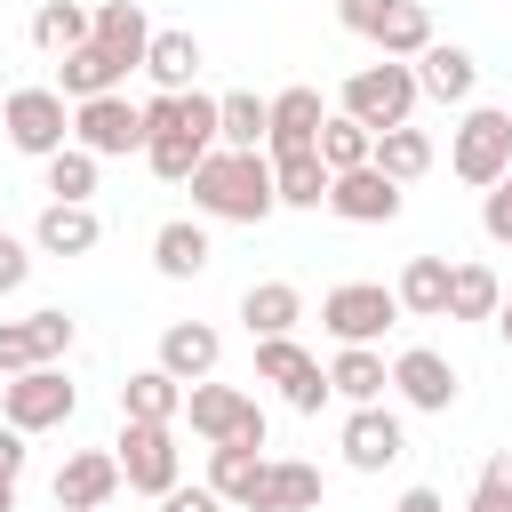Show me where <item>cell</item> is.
Returning <instances> with one entry per match:
<instances>
[{
	"instance_id": "ac0fdd59",
	"label": "cell",
	"mask_w": 512,
	"mask_h": 512,
	"mask_svg": "<svg viewBox=\"0 0 512 512\" xmlns=\"http://www.w3.org/2000/svg\"><path fill=\"white\" fill-rule=\"evenodd\" d=\"M120 80H128V64L112 56V48H72V56H56V96L64 104H88V96H120Z\"/></svg>"
},
{
	"instance_id": "8d00e7d4",
	"label": "cell",
	"mask_w": 512,
	"mask_h": 512,
	"mask_svg": "<svg viewBox=\"0 0 512 512\" xmlns=\"http://www.w3.org/2000/svg\"><path fill=\"white\" fill-rule=\"evenodd\" d=\"M48 168V200H72V208H88V192H96V152H80V144H64L56 160H40Z\"/></svg>"
},
{
	"instance_id": "9c48e42d",
	"label": "cell",
	"mask_w": 512,
	"mask_h": 512,
	"mask_svg": "<svg viewBox=\"0 0 512 512\" xmlns=\"http://www.w3.org/2000/svg\"><path fill=\"white\" fill-rule=\"evenodd\" d=\"M256 384H280V400L296 408V416H320L336 392H328V368L296 344V336H264L256 344Z\"/></svg>"
},
{
	"instance_id": "7402d4cb",
	"label": "cell",
	"mask_w": 512,
	"mask_h": 512,
	"mask_svg": "<svg viewBox=\"0 0 512 512\" xmlns=\"http://www.w3.org/2000/svg\"><path fill=\"white\" fill-rule=\"evenodd\" d=\"M184 392H192V384H176V376L152 360V368H136V376L120 384V424H176V416H184Z\"/></svg>"
},
{
	"instance_id": "e0dca14e",
	"label": "cell",
	"mask_w": 512,
	"mask_h": 512,
	"mask_svg": "<svg viewBox=\"0 0 512 512\" xmlns=\"http://www.w3.org/2000/svg\"><path fill=\"white\" fill-rule=\"evenodd\" d=\"M216 360H224V336H216L208 320H168V328H160V368H168L176 384H208Z\"/></svg>"
},
{
	"instance_id": "277c9868",
	"label": "cell",
	"mask_w": 512,
	"mask_h": 512,
	"mask_svg": "<svg viewBox=\"0 0 512 512\" xmlns=\"http://www.w3.org/2000/svg\"><path fill=\"white\" fill-rule=\"evenodd\" d=\"M72 416H80V392H72L64 368H32V376H8L0 384V424H16L24 440L32 432H64Z\"/></svg>"
},
{
	"instance_id": "74e56055",
	"label": "cell",
	"mask_w": 512,
	"mask_h": 512,
	"mask_svg": "<svg viewBox=\"0 0 512 512\" xmlns=\"http://www.w3.org/2000/svg\"><path fill=\"white\" fill-rule=\"evenodd\" d=\"M200 160H208V144H192V136H144V168L160 184H192Z\"/></svg>"
},
{
	"instance_id": "f546056e",
	"label": "cell",
	"mask_w": 512,
	"mask_h": 512,
	"mask_svg": "<svg viewBox=\"0 0 512 512\" xmlns=\"http://www.w3.org/2000/svg\"><path fill=\"white\" fill-rule=\"evenodd\" d=\"M96 48H112V56L136 72L144 48H152V16H144L136 0H96Z\"/></svg>"
},
{
	"instance_id": "7dc6e473",
	"label": "cell",
	"mask_w": 512,
	"mask_h": 512,
	"mask_svg": "<svg viewBox=\"0 0 512 512\" xmlns=\"http://www.w3.org/2000/svg\"><path fill=\"white\" fill-rule=\"evenodd\" d=\"M496 336L512 344V288H504V304H496Z\"/></svg>"
},
{
	"instance_id": "f6af8a7d",
	"label": "cell",
	"mask_w": 512,
	"mask_h": 512,
	"mask_svg": "<svg viewBox=\"0 0 512 512\" xmlns=\"http://www.w3.org/2000/svg\"><path fill=\"white\" fill-rule=\"evenodd\" d=\"M392 512H448V504H440V488H408Z\"/></svg>"
},
{
	"instance_id": "d4e9b609",
	"label": "cell",
	"mask_w": 512,
	"mask_h": 512,
	"mask_svg": "<svg viewBox=\"0 0 512 512\" xmlns=\"http://www.w3.org/2000/svg\"><path fill=\"white\" fill-rule=\"evenodd\" d=\"M256 512H320V464L272 456L264 464V488H256Z\"/></svg>"
},
{
	"instance_id": "60d3db41",
	"label": "cell",
	"mask_w": 512,
	"mask_h": 512,
	"mask_svg": "<svg viewBox=\"0 0 512 512\" xmlns=\"http://www.w3.org/2000/svg\"><path fill=\"white\" fill-rule=\"evenodd\" d=\"M160 512H224V496H216L208 480H200V488H184V480H176V488L160 496Z\"/></svg>"
},
{
	"instance_id": "b9f144b4",
	"label": "cell",
	"mask_w": 512,
	"mask_h": 512,
	"mask_svg": "<svg viewBox=\"0 0 512 512\" xmlns=\"http://www.w3.org/2000/svg\"><path fill=\"white\" fill-rule=\"evenodd\" d=\"M376 8H384V0H336V24L368 40V24H376Z\"/></svg>"
},
{
	"instance_id": "d6986e66",
	"label": "cell",
	"mask_w": 512,
	"mask_h": 512,
	"mask_svg": "<svg viewBox=\"0 0 512 512\" xmlns=\"http://www.w3.org/2000/svg\"><path fill=\"white\" fill-rule=\"evenodd\" d=\"M416 88H424L432 104H472V88H480V64H472V48H456V40H432V48L416 56Z\"/></svg>"
},
{
	"instance_id": "e575fe53",
	"label": "cell",
	"mask_w": 512,
	"mask_h": 512,
	"mask_svg": "<svg viewBox=\"0 0 512 512\" xmlns=\"http://www.w3.org/2000/svg\"><path fill=\"white\" fill-rule=\"evenodd\" d=\"M328 168H320V152H288V160H272V192H280V208H328Z\"/></svg>"
},
{
	"instance_id": "4316f807",
	"label": "cell",
	"mask_w": 512,
	"mask_h": 512,
	"mask_svg": "<svg viewBox=\"0 0 512 512\" xmlns=\"http://www.w3.org/2000/svg\"><path fill=\"white\" fill-rule=\"evenodd\" d=\"M448 256H408L400 264V280H392V296H400V312H416V320H448Z\"/></svg>"
},
{
	"instance_id": "4fadbf2b",
	"label": "cell",
	"mask_w": 512,
	"mask_h": 512,
	"mask_svg": "<svg viewBox=\"0 0 512 512\" xmlns=\"http://www.w3.org/2000/svg\"><path fill=\"white\" fill-rule=\"evenodd\" d=\"M392 392L416 408V416H448L456 408V368H448V352H432V344H408L400 360H392Z\"/></svg>"
},
{
	"instance_id": "c3c4849f",
	"label": "cell",
	"mask_w": 512,
	"mask_h": 512,
	"mask_svg": "<svg viewBox=\"0 0 512 512\" xmlns=\"http://www.w3.org/2000/svg\"><path fill=\"white\" fill-rule=\"evenodd\" d=\"M0 512H16V480H0Z\"/></svg>"
},
{
	"instance_id": "1f68e13d",
	"label": "cell",
	"mask_w": 512,
	"mask_h": 512,
	"mask_svg": "<svg viewBox=\"0 0 512 512\" xmlns=\"http://www.w3.org/2000/svg\"><path fill=\"white\" fill-rule=\"evenodd\" d=\"M144 72H152V88H160V96L192 88V80H200V40H192V32H152Z\"/></svg>"
},
{
	"instance_id": "9a60e30c",
	"label": "cell",
	"mask_w": 512,
	"mask_h": 512,
	"mask_svg": "<svg viewBox=\"0 0 512 512\" xmlns=\"http://www.w3.org/2000/svg\"><path fill=\"white\" fill-rule=\"evenodd\" d=\"M400 456H408V432H400V416H392L384 400L344 416V464H352V472H392Z\"/></svg>"
},
{
	"instance_id": "7c38bea8",
	"label": "cell",
	"mask_w": 512,
	"mask_h": 512,
	"mask_svg": "<svg viewBox=\"0 0 512 512\" xmlns=\"http://www.w3.org/2000/svg\"><path fill=\"white\" fill-rule=\"evenodd\" d=\"M48 496H56V512H112V496H120V456H112V448L64 456L56 480H48Z\"/></svg>"
},
{
	"instance_id": "ee69618b",
	"label": "cell",
	"mask_w": 512,
	"mask_h": 512,
	"mask_svg": "<svg viewBox=\"0 0 512 512\" xmlns=\"http://www.w3.org/2000/svg\"><path fill=\"white\" fill-rule=\"evenodd\" d=\"M464 512H512V496H504V488H496V480H480V488H472V504H464Z\"/></svg>"
},
{
	"instance_id": "3957f363",
	"label": "cell",
	"mask_w": 512,
	"mask_h": 512,
	"mask_svg": "<svg viewBox=\"0 0 512 512\" xmlns=\"http://www.w3.org/2000/svg\"><path fill=\"white\" fill-rule=\"evenodd\" d=\"M448 168H456L472 192L504 184V176H512V112H496V104H472V112L456 120V136H448Z\"/></svg>"
},
{
	"instance_id": "ffe728a7",
	"label": "cell",
	"mask_w": 512,
	"mask_h": 512,
	"mask_svg": "<svg viewBox=\"0 0 512 512\" xmlns=\"http://www.w3.org/2000/svg\"><path fill=\"white\" fill-rule=\"evenodd\" d=\"M208 256H216V248H208V224H200V216H168V224L152 232V272H160V280H200Z\"/></svg>"
},
{
	"instance_id": "ab89813d",
	"label": "cell",
	"mask_w": 512,
	"mask_h": 512,
	"mask_svg": "<svg viewBox=\"0 0 512 512\" xmlns=\"http://www.w3.org/2000/svg\"><path fill=\"white\" fill-rule=\"evenodd\" d=\"M24 280H32V248H24V240H8V232H0V296H16V288H24Z\"/></svg>"
},
{
	"instance_id": "7bdbcfd3",
	"label": "cell",
	"mask_w": 512,
	"mask_h": 512,
	"mask_svg": "<svg viewBox=\"0 0 512 512\" xmlns=\"http://www.w3.org/2000/svg\"><path fill=\"white\" fill-rule=\"evenodd\" d=\"M0 480H24V432L0 424Z\"/></svg>"
},
{
	"instance_id": "5bb4252c",
	"label": "cell",
	"mask_w": 512,
	"mask_h": 512,
	"mask_svg": "<svg viewBox=\"0 0 512 512\" xmlns=\"http://www.w3.org/2000/svg\"><path fill=\"white\" fill-rule=\"evenodd\" d=\"M400 200H408V184H392L376 160L328 184V216H344V224H392V216H400Z\"/></svg>"
},
{
	"instance_id": "8992f818",
	"label": "cell",
	"mask_w": 512,
	"mask_h": 512,
	"mask_svg": "<svg viewBox=\"0 0 512 512\" xmlns=\"http://www.w3.org/2000/svg\"><path fill=\"white\" fill-rule=\"evenodd\" d=\"M0 128H8V144H16L24 160H56V152L72 144V104H64L56 88H8Z\"/></svg>"
},
{
	"instance_id": "f1b7e54d",
	"label": "cell",
	"mask_w": 512,
	"mask_h": 512,
	"mask_svg": "<svg viewBox=\"0 0 512 512\" xmlns=\"http://www.w3.org/2000/svg\"><path fill=\"white\" fill-rule=\"evenodd\" d=\"M88 40H96V8H80V0H40V8H32V48L72 56V48H88Z\"/></svg>"
},
{
	"instance_id": "484cf974",
	"label": "cell",
	"mask_w": 512,
	"mask_h": 512,
	"mask_svg": "<svg viewBox=\"0 0 512 512\" xmlns=\"http://www.w3.org/2000/svg\"><path fill=\"white\" fill-rule=\"evenodd\" d=\"M264 136H272V96H248V88L216 96V144L224 152H264Z\"/></svg>"
},
{
	"instance_id": "7a4b0ae2",
	"label": "cell",
	"mask_w": 512,
	"mask_h": 512,
	"mask_svg": "<svg viewBox=\"0 0 512 512\" xmlns=\"http://www.w3.org/2000/svg\"><path fill=\"white\" fill-rule=\"evenodd\" d=\"M416 64H392V56H376V64H360L352 80H344V104L336 112H352L368 136H384V128H408V112H416Z\"/></svg>"
},
{
	"instance_id": "bcb514c9",
	"label": "cell",
	"mask_w": 512,
	"mask_h": 512,
	"mask_svg": "<svg viewBox=\"0 0 512 512\" xmlns=\"http://www.w3.org/2000/svg\"><path fill=\"white\" fill-rule=\"evenodd\" d=\"M480 480H496V488H504V496H512V448H496V456H488V472H480Z\"/></svg>"
},
{
	"instance_id": "52a82bcc",
	"label": "cell",
	"mask_w": 512,
	"mask_h": 512,
	"mask_svg": "<svg viewBox=\"0 0 512 512\" xmlns=\"http://www.w3.org/2000/svg\"><path fill=\"white\" fill-rule=\"evenodd\" d=\"M112 456H120V480H128L136 496H168V488L184 480V448H176V424H120Z\"/></svg>"
},
{
	"instance_id": "5b68a950",
	"label": "cell",
	"mask_w": 512,
	"mask_h": 512,
	"mask_svg": "<svg viewBox=\"0 0 512 512\" xmlns=\"http://www.w3.org/2000/svg\"><path fill=\"white\" fill-rule=\"evenodd\" d=\"M184 416H192V432L208 440V448H264V408L240 392V384H192L184 392Z\"/></svg>"
},
{
	"instance_id": "603a6c76",
	"label": "cell",
	"mask_w": 512,
	"mask_h": 512,
	"mask_svg": "<svg viewBox=\"0 0 512 512\" xmlns=\"http://www.w3.org/2000/svg\"><path fill=\"white\" fill-rule=\"evenodd\" d=\"M368 40H376V56L416 64V56L432 48V16H424V0H384V8H376V24H368Z\"/></svg>"
},
{
	"instance_id": "cb8c5ba5",
	"label": "cell",
	"mask_w": 512,
	"mask_h": 512,
	"mask_svg": "<svg viewBox=\"0 0 512 512\" xmlns=\"http://www.w3.org/2000/svg\"><path fill=\"white\" fill-rule=\"evenodd\" d=\"M96 240H104L96 208H72V200H48L40 224H32V248H40V256H88Z\"/></svg>"
},
{
	"instance_id": "83f0119b",
	"label": "cell",
	"mask_w": 512,
	"mask_h": 512,
	"mask_svg": "<svg viewBox=\"0 0 512 512\" xmlns=\"http://www.w3.org/2000/svg\"><path fill=\"white\" fill-rule=\"evenodd\" d=\"M240 320H248L256 344H264V336H288V328L304 320V288H296V280H256V288L240 296Z\"/></svg>"
},
{
	"instance_id": "ba28073f",
	"label": "cell",
	"mask_w": 512,
	"mask_h": 512,
	"mask_svg": "<svg viewBox=\"0 0 512 512\" xmlns=\"http://www.w3.org/2000/svg\"><path fill=\"white\" fill-rule=\"evenodd\" d=\"M392 320H400V296H392L384 280H344V288L320 296V328H328L336 344H376Z\"/></svg>"
},
{
	"instance_id": "2e32d148",
	"label": "cell",
	"mask_w": 512,
	"mask_h": 512,
	"mask_svg": "<svg viewBox=\"0 0 512 512\" xmlns=\"http://www.w3.org/2000/svg\"><path fill=\"white\" fill-rule=\"evenodd\" d=\"M320 120H328L320 88H280V96H272V136H264V160L312 152V144H320Z\"/></svg>"
},
{
	"instance_id": "30bf717a",
	"label": "cell",
	"mask_w": 512,
	"mask_h": 512,
	"mask_svg": "<svg viewBox=\"0 0 512 512\" xmlns=\"http://www.w3.org/2000/svg\"><path fill=\"white\" fill-rule=\"evenodd\" d=\"M72 144L96 152V160L144 152V104H128V96H88V104H72Z\"/></svg>"
},
{
	"instance_id": "4dcf8cb0",
	"label": "cell",
	"mask_w": 512,
	"mask_h": 512,
	"mask_svg": "<svg viewBox=\"0 0 512 512\" xmlns=\"http://www.w3.org/2000/svg\"><path fill=\"white\" fill-rule=\"evenodd\" d=\"M264 448H208V488L224 496V504H240V512H256V488H264Z\"/></svg>"
},
{
	"instance_id": "44dd1931",
	"label": "cell",
	"mask_w": 512,
	"mask_h": 512,
	"mask_svg": "<svg viewBox=\"0 0 512 512\" xmlns=\"http://www.w3.org/2000/svg\"><path fill=\"white\" fill-rule=\"evenodd\" d=\"M384 384H392V360H384L376 344H336V360H328V392H336V400L376 408V400H384Z\"/></svg>"
},
{
	"instance_id": "8fae6325",
	"label": "cell",
	"mask_w": 512,
	"mask_h": 512,
	"mask_svg": "<svg viewBox=\"0 0 512 512\" xmlns=\"http://www.w3.org/2000/svg\"><path fill=\"white\" fill-rule=\"evenodd\" d=\"M64 352H72V320H64V312H24V320H0V376L56 368Z\"/></svg>"
},
{
	"instance_id": "f35d334b",
	"label": "cell",
	"mask_w": 512,
	"mask_h": 512,
	"mask_svg": "<svg viewBox=\"0 0 512 512\" xmlns=\"http://www.w3.org/2000/svg\"><path fill=\"white\" fill-rule=\"evenodd\" d=\"M480 232H488L496 248H512V176L488 184V200H480Z\"/></svg>"
},
{
	"instance_id": "d6a6232c",
	"label": "cell",
	"mask_w": 512,
	"mask_h": 512,
	"mask_svg": "<svg viewBox=\"0 0 512 512\" xmlns=\"http://www.w3.org/2000/svg\"><path fill=\"white\" fill-rule=\"evenodd\" d=\"M312 152H320V168H328V176H352V168H368V160H376V136H368L352 112H328Z\"/></svg>"
},
{
	"instance_id": "836d02e7",
	"label": "cell",
	"mask_w": 512,
	"mask_h": 512,
	"mask_svg": "<svg viewBox=\"0 0 512 512\" xmlns=\"http://www.w3.org/2000/svg\"><path fill=\"white\" fill-rule=\"evenodd\" d=\"M496 304H504V280H496V264H456L448 272V320H496Z\"/></svg>"
},
{
	"instance_id": "d590c367",
	"label": "cell",
	"mask_w": 512,
	"mask_h": 512,
	"mask_svg": "<svg viewBox=\"0 0 512 512\" xmlns=\"http://www.w3.org/2000/svg\"><path fill=\"white\" fill-rule=\"evenodd\" d=\"M376 168H384L392 184H416V176L432 168V136H424V128H384V136H376Z\"/></svg>"
},
{
	"instance_id": "6da1fadb",
	"label": "cell",
	"mask_w": 512,
	"mask_h": 512,
	"mask_svg": "<svg viewBox=\"0 0 512 512\" xmlns=\"http://www.w3.org/2000/svg\"><path fill=\"white\" fill-rule=\"evenodd\" d=\"M192 208H200V224H264L272 208H280V192H272V160L264 152H208L200 168H192Z\"/></svg>"
}]
</instances>
